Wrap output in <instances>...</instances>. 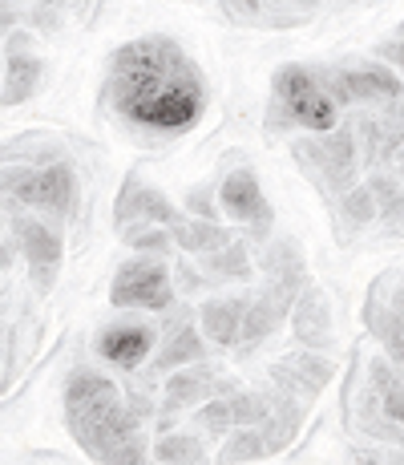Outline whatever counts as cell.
Returning <instances> with one entry per match:
<instances>
[{"label":"cell","mask_w":404,"mask_h":465,"mask_svg":"<svg viewBox=\"0 0 404 465\" xmlns=\"http://www.w3.org/2000/svg\"><path fill=\"white\" fill-rule=\"evenodd\" d=\"M247 272H251V263H247V247L242 243H231V247H222V252L202 255L206 280H242Z\"/></svg>","instance_id":"obj_23"},{"label":"cell","mask_w":404,"mask_h":465,"mask_svg":"<svg viewBox=\"0 0 404 465\" xmlns=\"http://www.w3.org/2000/svg\"><path fill=\"white\" fill-rule=\"evenodd\" d=\"M287 300H291V292H287V288H267L263 296H251V308H247V316H242L239 344H242V348L263 344V340L283 324V316H287Z\"/></svg>","instance_id":"obj_12"},{"label":"cell","mask_w":404,"mask_h":465,"mask_svg":"<svg viewBox=\"0 0 404 465\" xmlns=\"http://www.w3.org/2000/svg\"><path fill=\"white\" fill-rule=\"evenodd\" d=\"M271 453V445H267V437L259 433V429H235V433H227V445L219 450V465H242V461H259Z\"/></svg>","instance_id":"obj_21"},{"label":"cell","mask_w":404,"mask_h":465,"mask_svg":"<svg viewBox=\"0 0 404 465\" xmlns=\"http://www.w3.org/2000/svg\"><path fill=\"white\" fill-rule=\"evenodd\" d=\"M219 203L231 219L242 223V227H255V231L271 227V207H267V194H263V186H259V178L251 166H239L222 178Z\"/></svg>","instance_id":"obj_7"},{"label":"cell","mask_w":404,"mask_h":465,"mask_svg":"<svg viewBox=\"0 0 404 465\" xmlns=\"http://www.w3.org/2000/svg\"><path fill=\"white\" fill-rule=\"evenodd\" d=\"M222 8H227L231 16H255L259 13V0H222Z\"/></svg>","instance_id":"obj_32"},{"label":"cell","mask_w":404,"mask_h":465,"mask_svg":"<svg viewBox=\"0 0 404 465\" xmlns=\"http://www.w3.org/2000/svg\"><path fill=\"white\" fill-rule=\"evenodd\" d=\"M380 409H384V417H389L392 425L404 429V384H400V381L392 384V389L380 392Z\"/></svg>","instance_id":"obj_30"},{"label":"cell","mask_w":404,"mask_h":465,"mask_svg":"<svg viewBox=\"0 0 404 465\" xmlns=\"http://www.w3.org/2000/svg\"><path fill=\"white\" fill-rule=\"evenodd\" d=\"M368 324H372V332L380 336L389 361L404 364V320L397 316V312L384 308V303H368Z\"/></svg>","instance_id":"obj_19"},{"label":"cell","mask_w":404,"mask_h":465,"mask_svg":"<svg viewBox=\"0 0 404 465\" xmlns=\"http://www.w3.org/2000/svg\"><path fill=\"white\" fill-rule=\"evenodd\" d=\"M0 194L16 203H29V207H44V211H57L65 214L74 207V194H77V178L74 166L65 163H53V166H13L0 174Z\"/></svg>","instance_id":"obj_4"},{"label":"cell","mask_w":404,"mask_h":465,"mask_svg":"<svg viewBox=\"0 0 404 465\" xmlns=\"http://www.w3.org/2000/svg\"><path fill=\"white\" fill-rule=\"evenodd\" d=\"M227 405L235 429H259L271 417V397H263V392H231Z\"/></svg>","instance_id":"obj_25"},{"label":"cell","mask_w":404,"mask_h":465,"mask_svg":"<svg viewBox=\"0 0 404 465\" xmlns=\"http://www.w3.org/2000/svg\"><path fill=\"white\" fill-rule=\"evenodd\" d=\"M368 191H372L376 214H380L384 223H397L400 214H404V186L397 183V178H389V174H372V178H368Z\"/></svg>","instance_id":"obj_26"},{"label":"cell","mask_w":404,"mask_h":465,"mask_svg":"<svg viewBox=\"0 0 404 465\" xmlns=\"http://www.w3.org/2000/svg\"><path fill=\"white\" fill-rule=\"evenodd\" d=\"M150 348H154V328L146 324H113L97 336V352L118 369H138L150 356Z\"/></svg>","instance_id":"obj_10"},{"label":"cell","mask_w":404,"mask_h":465,"mask_svg":"<svg viewBox=\"0 0 404 465\" xmlns=\"http://www.w3.org/2000/svg\"><path fill=\"white\" fill-rule=\"evenodd\" d=\"M389 308H392V312H397V316L404 320V283H400L397 292H392V303H389Z\"/></svg>","instance_id":"obj_33"},{"label":"cell","mask_w":404,"mask_h":465,"mask_svg":"<svg viewBox=\"0 0 404 465\" xmlns=\"http://www.w3.org/2000/svg\"><path fill=\"white\" fill-rule=\"evenodd\" d=\"M275 97L287 110V118L303 130H316V134H328L340 126V105L336 97L328 94V85L320 82L311 69L303 65H283L275 74Z\"/></svg>","instance_id":"obj_3"},{"label":"cell","mask_w":404,"mask_h":465,"mask_svg":"<svg viewBox=\"0 0 404 465\" xmlns=\"http://www.w3.org/2000/svg\"><path fill=\"white\" fill-rule=\"evenodd\" d=\"M251 308V296H222V300H206L199 312V332L219 348H235L242 332V316Z\"/></svg>","instance_id":"obj_11"},{"label":"cell","mask_w":404,"mask_h":465,"mask_svg":"<svg viewBox=\"0 0 404 465\" xmlns=\"http://www.w3.org/2000/svg\"><path fill=\"white\" fill-rule=\"evenodd\" d=\"M170 239H174L182 252H191V255H211V252L231 247V231L227 227H219L214 219H182V214L170 223Z\"/></svg>","instance_id":"obj_14"},{"label":"cell","mask_w":404,"mask_h":465,"mask_svg":"<svg viewBox=\"0 0 404 465\" xmlns=\"http://www.w3.org/2000/svg\"><path fill=\"white\" fill-rule=\"evenodd\" d=\"M308 154L331 186L352 183V174H356V134L352 130H328L323 138L311 142Z\"/></svg>","instance_id":"obj_9"},{"label":"cell","mask_w":404,"mask_h":465,"mask_svg":"<svg viewBox=\"0 0 404 465\" xmlns=\"http://www.w3.org/2000/svg\"><path fill=\"white\" fill-rule=\"evenodd\" d=\"M340 211H344V219L352 223V227H364V223H372L376 219V199H372V191H368V183L364 186H352V191L344 194V203H340Z\"/></svg>","instance_id":"obj_28"},{"label":"cell","mask_w":404,"mask_h":465,"mask_svg":"<svg viewBox=\"0 0 404 465\" xmlns=\"http://www.w3.org/2000/svg\"><path fill=\"white\" fill-rule=\"evenodd\" d=\"M263 272L271 275V288H287V292H295L300 288V272H303V259H300V252H295L291 243H275L271 252H267V259H263Z\"/></svg>","instance_id":"obj_20"},{"label":"cell","mask_w":404,"mask_h":465,"mask_svg":"<svg viewBox=\"0 0 404 465\" xmlns=\"http://www.w3.org/2000/svg\"><path fill=\"white\" fill-rule=\"evenodd\" d=\"M0 21H5V8H0Z\"/></svg>","instance_id":"obj_35"},{"label":"cell","mask_w":404,"mask_h":465,"mask_svg":"<svg viewBox=\"0 0 404 465\" xmlns=\"http://www.w3.org/2000/svg\"><path fill=\"white\" fill-rule=\"evenodd\" d=\"M328 94L336 97V105H348V102L397 105L404 97V82L389 65H360V69H344V74L331 77Z\"/></svg>","instance_id":"obj_6"},{"label":"cell","mask_w":404,"mask_h":465,"mask_svg":"<svg viewBox=\"0 0 404 465\" xmlns=\"http://www.w3.org/2000/svg\"><path fill=\"white\" fill-rule=\"evenodd\" d=\"M113 105L146 130H191L202 118L206 85L182 49L166 37L125 45L113 61Z\"/></svg>","instance_id":"obj_1"},{"label":"cell","mask_w":404,"mask_h":465,"mask_svg":"<svg viewBox=\"0 0 404 465\" xmlns=\"http://www.w3.org/2000/svg\"><path fill=\"white\" fill-rule=\"evenodd\" d=\"M194 425H199V433H211V437L231 433V429H235V421H231L227 397H211V401H206L199 413H194Z\"/></svg>","instance_id":"obj_27"},{"label":"cell","mask_w":404,"mask_h":465,"mask_svg":"<svg viewBox=\"0 0 404 465\" xmlns=\"http://www.w3.org/2000/svg\"><path fill=\"white\" fill-rule=\"evenodd\" d=\"M400 82H404V77H400Z\"/></svg>","instance_id":"obj_36"},{"label":"cell","mask_w":404,"mask_h":465,"mask_svg":"<svg viewBox=\"0 0 404 465\" xmlns=\"http://www.w3.org/2000/svg\"><path fill=\"white\" fill-rule=\"evenodd\" d=\"M16 239H21V252L29 259L37 288L49 292L53 280H57V267H61V235L37 219H16Z\"/></svg>","instance_id":"obj_8"},{"label":"cell","mask_w":404,"mask_h":465,"mask_svg":"<svg viewBox=\"0 0 404 465\" xmlns=\"http://www.w3.org/2000/svg\"><path fill=\"white\" fill-rule=\"evenodd\" d=\"M21 41H13L8 53V85H5V102H25L33 89L41 85V61L29 49H16Z\"/></svg>","instance_id":"obj_18"},{"label":"cell","mask_w":404,"mask_h":465,"mask_svg":"<svg viewBox=\"0 0 404 465\" xmlns=\"http://www.w3.org/2000/svg\"><path fill=\"white\" fill-rule=\"evenodd\" d=\"M110 300L118 303V308H150V312L170 308V303H174V283H170V267L162 263L158 255L130 259V263H122V267H118V275H113Z\"/></svg>","instance_id":"obj_5"},{"label":"cell","mask_w":404,"mask_h":465,"mask_svg":"<svg viewBox=\"0 0 404 465\" xmlns=\"http://www.w3.org/2000/svg\"><path fill=\"white\" fill-rule=\"evenodd\" d=\"M69 429L102 465H146L142 417L122 397H105L97 405L69 413Z\"/></svg>","instance_id":"obj_2"},{"label":"cell","mask_w":404,"mask_h":465,"mask_svg":"<svg viewBox=\"0 0 404 465\" xmlns=\"http://www.w3.org/2000/svg\"><path fill=\"white\" fill-rule=\"evenodd\" d=\"M130 243L138 247V252H150V255H166L170 252V243H174V239H170V231H130Z\"/></svg>","instance_id":"obj_29"},{"label":"cell","mask_w":404,"mask_h":465,"mask_svg":"<svg viewBox=\"0 0 404 465\" xmlns=\"http://www.w3.org/2000/svg\"><path fill=\"white\" fill-rule=\"evenodd\" d=\"M122 207H125V214H130V211H138V214H142V219H154V223H166V227H170V223H174V219H178V211H174V207H170V199H166V194H158V191H154V186H138V183H133V186H130V191H125Z\"/></svg>","instance_id":"obj_22"},{"label":"cell","mask_w":404,"mask_h":465,"mask_svg":"<svg viewBox=\"0 0 404 465\" xmlns=\"http://www.w3.org/2000/svg\"><path fill=\"white\" fill-rule=\"evenodd\" d=\"M295 340H300L303 348H320L331 340V303L323 296L320 288H303L300 300H295Z\"/></svg>","instance_id":"obj_13"},{"label":"cell","mask_w":404,"mask_h":465,"mask_svg":"<svg viewBox=\"0 0 404 465\" xmlns=\"http://www.w3.org/2000/svg\"><path fill=\"white\" fill-rule=\"evenodd\" d=\"M211 389H214V377L206 369H178V372H170L166 401H162V405L166 409H186V405H194V401L211 397Z\"/></svg>","instance_id":"obj_16"},{"label":"cell","mask_w":404,"mask_h":465,"mask_svg":"<svg viewBox=\"0 0 404 465\" xmlns=\"http://www.w3.org/2000/svg\"><path fill=\"white\" fill-rule=\"evenodd\" d=\"M105 397H122L118 384L102 372H74L65 384V413H77V409H89Z\"/></svg>","instance_id":"obj_17"},{"label":"cell","mask_w":404,"mask_h":465,"mask_svg":"<svg viewBox=\"0 0 404 465\" xmlns=\"http://www.w3.org/2000/svg\"><path fill=\"white\" fill-rule=\"evenodd\" d=\"M384 57H389V61H397V65L404 69V45H389V49H384Z\"/></svg>","instance_id":"obj_34"},{"label":"cell","mask_w":404,"mask_h":465,"mask_svg":"<svg viewBox=\"0 0 404 465\" xmlns=\"http://www.w3.org/2000/svg\"><path fill=\"white\" fill-rule=\"evenodd\" d=\"M202 441L194 433H166L154 445V458L162 465H199L202 461Z\"/></svg>","instance_id":"obj_24"},{"label":"cell","mask_w":404,"mask_h":465,"mask_svg":"<svg viewBox=\"0 0 404 465\" xmlns=\"http://www.w3.org/2000/svg\"><path fill=\"white\" fill-rule=\"evenodd\" d=\"M186 207H191L199 219H214V199H211V186H194L186 194Z\"/></svg>","instance_id":"obj_31"},{"label":"cell","mask_w":404,"mask_h":465,"mask_svg":"<svg viewBox=\"0 0 404 465\" xmlns=\"http://www.w3.org/2000/svg\"><path fill=\"white\" fill-rule=\"evenodd\" d=\"M206 356V336L199 332L194 324H182L166 336L162 352L154 356V369L162 372H174V369H186V364H199Z\"/></svg>","instance_id":"obj_15"}]
</instances>
